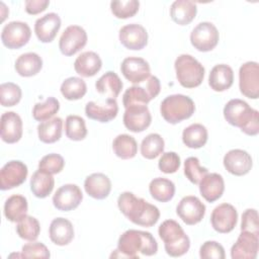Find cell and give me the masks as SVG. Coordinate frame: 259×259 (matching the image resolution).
<instances>
[{
  "mask_svg": "<svg viewBox=\"0 0 259 259\" xmlns=\"http://www.w3.org/2000/svg\"><path fill=\"white\" fill-rule=\"evenodd\" d=\"M117 206L126 219L141 227H152L160 218V210L156 205L130 191H124L118 196Z\"/></svg>",
  "mask_w": 259,
  "mask_h": 259,
  "instance_id": "6da1fadb",
  "label": "cell"
},
{
  "mask_svg": "<svg viewBox=\"0 0 259 259\" xmlns=\"http://www.w3.org/2000/svg\"><path fill=\"white\" fill-rule=\"evenodd\" d=\"M110 257L139 259L138 253L153 256L158 251V244L154 236L145 231L127 230L118 239L117 250Z\"/></svg>",
  "mask_w": 259,
  "mask_h": 259,
  "instance_id": "7a4b0ae2",
  "label": "cell"
},
{
  "mask_svg": "<svg viewBox=\"0 0 259 259\" xmlns=\"http://www.w3.org/2000/svg\"><path fill=\"white\" fill-rule=\"evenodd\" d=\"M225 119L248 136L259 133V112L242 99H231L224 107Z\"/></svg>",
  "mask_w": 259,
  "mask_h": 259,
  "instance_id": "3957f363",
  "label": "cell"
},
{
  "mask_svg": "<svg viewBox=\"0 0 259 259\" xmlns=\"http://www.w3.org/2000/svg\"><path fill=\"white\" fill-rule=\"evenodd\" d=\"M158 234L164 242L166 253L171 257H180L186 254L190 248L189 237L174 220L164 221L158 229Z\"/></svg>",
  "mask_w": 259,
  "mask_h": 259,
  "instance_id": "277c9868",
  "label": "cell"
},
{
  "mask_svg": "<svg viewBox=\"0 0 259 259\" xmlns=\"http://www.w3.org/2000/svg\"><path fill=\"white\" fill-rule=\"evenodd\" d=\"M195 110L193 100L183 94H172L167 96L160 105L162 117L171 124H176L188 119Z\"/></svg>",
  "mask_w": 259,
  "mask_h": 259,
  "instance_id": "5b68a950",
  "label": "cell"
},
{
  "mask_svg": "<svg viewBox=\"0 0 259 259\" xmlns=\"http://www.w3.org/2000/svg\"><path fill=\"white\" fill-rule=\"evenodd\" d=\"M176 78L184 88L199 86L204 78V67L192 56L180 55L174 63Z\"/></svg>",
  "mask_w": 259,
  "mask_h": 259,
  "instance_id": "8992f818",
  "label": "cell"
},
{
  "mask_svg": "<svg viewBox=\"0 0 259 259\" xmlns=\"http://www.w3.org/2000/svg\"><path fill=\"white\" fill-rule=\"evenodd\" d=\"M160 80L156 76H150L146 87L134 85L125 90L122 96L123 106L126 108L132 105H147L160 93Z\"/></svg>",
  "mask_w": 259,
  "mask_h": 259,
  "instance_id": "52a82bcc",
  "label": "cell"
},
{
  "mask_svg": "<svg viewBox=\"0 0 259 259\" xmlns=\"http://www.w3.org/2000/svg\"><path fill=\"white\" fill-rule=\"evenodd\" d=\"M218 28L208 21L198 23L190 33V42L199 52L212 51L219 44Z\"/></svg>",
  "mask_w": 259,
  "mask_h": 259,
  "instance_id": "ba28073f",
  "label": "cell"
},
{
  "mask_svg": "<svg viewBox=\"0 0 259 259\" xmlns=\"http://www.w3.org/2000/svg\"><path fill=\"white\" fill-rule=\"evenodd\" d=\"M31 36L30 27L26 22L11 21L4 25L1 32L2 44L10 49L16 50L25 46Z\"/></svg>",
  "mask_w": 259,
  "mask_h": 259,
  "instance_id": "9c48e42d",
  "label": "cell"
},
{
  "mask_svg": "<svg viewBox=\"0 0 259 259\" xmlns=\"http://www.w3.org/2000/svg\"><path fill=\"white\" fill-rule=\"evenodd\" d=\"M239 88L241 93L248 98L259 97V65L257 62H246L240 67Z\"/></svg>",
  "mask_w": 259,
  "mask_h": 259,
  "instance_id": "30bf717a",
  "label": "cell"
},
{
  "mask_svg": "<svg viewBox=\"0 0 259 259\" xmlns=\"http://www.w3.org/2000/svg\"><path fill=\"white\" fill-rule=\"evenodd\" d=\"M87 33L79 25H70L62 33L59 40L61 53L67 57L73 56L81 51L87 44Z\"/></svg>",
  "mask_w": 259,
  "mask_h": 259,
  "instance_id": "8fae6325",
  "label": "cell"
},
{
  "mask_svg": "<svg viewBox=\"0 0 259 259\" xmlns=\"http://www.w3.org/2000/svg\"><path fill=\"white\" fill-rule=\"evenodd\" d=\"M27 166L19 160L7 162L0 170V188L9 190L21 185L27 177Z\"/></svg>",
  "mask_w": 259,
  "mask_h": 259,
  "instance_id": "7c38bea8",
  "label": "cell"
},
{
  "mask_svg": "<svg viewBox=\"0 0 259 259\" xmlns=\"http://www.w3.org/2000/svg\"><path fill=\"white\" fill-rule=\"evenodd\" d=\"M176 213L182 222L188 226H193L201 222L205 214V205L201 200L193 195L184 196L176 206Z\"/></svg>",
  "mask_w": 259,
  "mask_h": 259,
  "instance_id": "4fadbf2b",
  "label": "cell"
},
{
  "mask_svg": "<svg viewBox=\"0 0 259 259\" xmlns=\"http://www.w3.org/2000/svg\"><path fill=\"white\" fill-rule=\"evenodd\" d=\"M238 221V212L230 203H222L215 206L210 215L211 227L221 234H227L234 230Z\"/></svg>",
  "mask_w": 259,
  "mask_h": 259,
  "instance_id": "5bb4252c",
  "label": "cell"
},
{
  "mask_svg": "<svg viewBox=\"0 0 259 259\" xmlns=\"http://www.w3.org/2000/svg\"><path fill=\"white\" fill-rule=\"evenodd\" d=\"M83 193L76 184H65L57 189L53 196L54 206L61 211H70L79 206Z\"/></svg>",
  "mask_w": 259,
  "mask_h": 259,
  "instance_id": "9a60e30c",
  "label": "cell"
},
{
  "mask_svg": "<svg viewBox=\"0 0 259 259\" xmlns=\"http://www.w3.org/2000/svg\"><path fill=\"white\" fill-rule=\"evenodd\" d=\"M120 71L123 77L133 84L145 82L151 76L149 63L143 58L139 57L125 58L120 65Z\"/></svg>",
  "mask_w": 259,
  "mask_h": 259,
  "instance_id": "2e32d148",
  "label": "cell"
},
{
  "mask_svg": "<svg viewBox=\"0 0 259 259\" xmlns=\"http://www.w3.org/2000/svg\"><path fill=\"white\" fill-rule=\"evenodd\" d=\"M152 121V115L147 105H132L125 108L123 124L133 133H141L147 130Z\"/></svg>",
  "mask_w": 259,
  "mask_h": 259,
  "instance_id": "e0dca14e",
  "label": "cell"
},
{
  "mask_svg": "<svg viewBox=\"0 0 259 259\" xmlns=\"http://www.w3.org/2000/svg\"><path fill=\"white\" fill-rule=\"evenodd\" d=\"M120 44L132 51H140L148 44L146 28L138 23H130L122 26L118 33Z\"/></svg>",
  "mask_w": 259,
  "mask_h": 259,
  "instance_id": "ac0fdd59",
  "label": "cell"
},
{
  "mask_svg": "<svg viewBox=\"0 0 259 259\" xmlns=\"http://www.w3.org/2000/svg\"><path fill=\"white\" fill-rule=\"evenodd\" d=\"M223 163L226 170L235 176H243L248 174L253 166V161L250 154L241 149L230 150L225 155Z\"/></svg>",
  "mask_w": 259,
  "mask_h": 259,
  "instance_id": "d6986e66",
  "label": "cell"
},
{
  "mask_svg": "<svg viewBox=\"0 0 259 259\" xmlns=\"http://www.w3.org/2000/svg\"><path fill=\"white\" fill-rule=\"evenodd\" d=\"M259 236L241 231L236 243L231 248L233 259H255L258 254Z\"/></svg>",
  "mask_w": 259,
  "mask_h": 259,
  "instance_id": "ffe728a7",
  "label": "cell"
},
{
  "mask_svg": "<svg viewBox=\"0 0 259 259\" xmlns=\"http://www.w3.org/2000/svg\"><path fill=\"white\" fill-rule=\"evenodd\" d=\"M118 105L115 99L107 98L104 102L89 101L85 106V114L87 117L99 122H108L116 117Z\"/></svg>",
  "mask_w": 259,
  "mask_h": 259,
  "instance_id": "44dd1931",
  "label": "cell"
},
{
  "mask_svg": "<svg viewBox=\"0 0 259 259\" xmlns=\"http://www.w3.org/2000/svg\"><path fill=\"white\" fill-rule=\"evenodd\" d=\"M61 27V18L55 12H50L38 19L34 23V32L41 42H51L56 37Z\"/></svg>",
  "mask_w": 259,
  "mask_h": 259,
  "instance_id": "7402d4cb",
  "label": "cell"
},
{
  "mask_svg": "<svg viewBox=\"0 0 259 259\" xmlns=\"http://www.w3.org/2000/svg\"><path fill=\"white\" fill-rule=\"evenodd\" d=\"M22 137V120L14 111L1 115V139L7 144H15Z\"/></svg>",
  "mask_w": 259,
  "mask_h": 259,
  "instance_id": "603a6c76",
  "label": "cell"
},
{
  "mask_svg": "<svg viewBox=\"0 0 259 259\" xmlns=\"http://www.w3.org/2000/svg\"><path fill=\"white\" fill-rule=\"evenodd\" d=\"M198 184L199 192L207 202L218 200L225 191L224 178L219 173H207Z\"/></svg>",
  "mask_w": 259,
  "mask_h": 259,
  "instance_id": "cb8c5ba5",
  "label": "cell"
},
{
  "mask_svg": "<svg viewBox=\"0 0 259 259\" xmlns=\"http://www.w3.org/2000/svg\"><path fill=\"white\" fill-rule=\"evenodd\" d=\"M49 236L51 241L58 246H66L74 239L72 223L65 218L54 219L50 225Z\"/></svg>",
  "mask_w": 259,
  "mask_h": 259,
  "instance_id": "d4e9b609",
  "label": "cell"
},
{
  "mask_svg": "<svg viewBox=\"0 0 259 259\" xmlns=\"http://www.w3.org/2000/svg\"><path fill=\"white\" fill-rule=\"evenodd\" d=\"M86 193L95 199L106 198L111 191V181L103 173H93L84 181Z\"/></svg>",
  "mask_w": 259,
  "mask_h": 259,
  "instance_id": "484cf974",
  "label": "cell"
},
{
  "mask_svg": "<svg viewBox=\"0 0 259 259\" xmlns=\"http://www.w3.org/2000/svg\"><path fill=\"white\" fill-rule=\"evenodd\" d=\"M234 82L233 69L226 64L215 65L208 76V84L213 91L223 92L228 90Z\"/></svg>",
  "mask_w": 259,
  "mask_h": 259,
  "instance_id": "4316f807",
  "label": "cell"
},
{
  "mask_svg": "<svg viewBox=\"0 0 259 259\" xmlns=\"http://www.w3.org/2000/svg\"><path fill=\"white\" fill-rule=\"evenodd\" d=\"M102 67V61L95 52H84L77 57L74 62V69L82 77H92L96 75Z\"/></svg>",
  "mask_w": 259,
  "mask_h": 259,
  "instance_id": "83f0119b",
  "label": "cell"
},
{
  "mask_svg": "<svg viewBox=\"0 0 259 259\" xmlns=\"http://www.w3.org/2000/svg\"><path fill=\"white\" fill-rule=\"evenodd\" d=\"M197 7L193 1L177 0L170 7V16L172 20L179 25L189 24L196 16Z\"/></svg>",
  "mask_w": 259,
  "mask_h": 259,
  "instance_id": "f1b7e54d",
  "label": "cell"
},
{
  "mask_svg": "<svg viewBox=\"0 0 259 259\" xmlns=\"http://www.w3.org/2000/svg\"><path fill=\"white\" fill-rule=\"evenodd\" d=\"M55 186L53 174L38 169L30 178V190L34 196L38 198H46L51 194Z\"/></svg>",
  "mask_w": 259,
  "mask_h": 259,
  "instance_id": "f546056e",
  "label": "cell"
},
{
  "mask_svg": "<svg viewBox=\"0 0 259 259\" xmlns=\"http://www.w3.org/2000/svg\"><path fill=\"white\" fill-rule=\"evenodd\" d=\"M122 86L123 84L120 78L116 73L112 71H108L103 74L95 83V88L97 92L111 99H115L119 95Z\"/></svg>",
  "mask_w": 259,
  "mask_h": 259,
  "instance_id": "4dcf8cb0",
  "label": "cell"
},
{
  "mask_svg": "<svg viewBox=\"0 0 259 259\" xmlns=\"http://www.w3.org/2000/svg\"><path fill=\"white\" fill-rule=\"evenodd\" d=\"M42 68V60L35 53L20 55L15 61V70L22 77H32Z\"/></svg>",
  "mask_w": 259,
  "mask_h": 259,
  "instance_id": "1f68e13d",
  "label": "cell"
},
{
  "mask_svg": "<svg viewBox=\"0 0 259 259\" xmlns=\"http://www.w3.org/2000/svg\"><path fill=\"white\" fill-rule=\"evenodd\" d=\"M63 120L61 117H53L41 121L37 125V135L39 141L45 144H53L58 142L62 136Z\"/></svg>",
  "mask_w": 259,
  "mask_h": 259,
  "instance_id": "d6a6232c",
  "label": "cell"
},
{
  "mask_svg": "<svg viewBox=\"0 0 259 259\" xmlns=\"http://www.w3.org/2000/svg\"><path fill=\"white\" fill-rule=\"evenodd\" d=\"M27 209L28 204L26 198L20 194H13L5 201L4 215L8 221L16 223L26 215Z\"/></svg>",
  "mask_w": 259,
  "mask_h": 259,
  "instance_id": "836d02e7",
  "label": "cell"
},
{
  "mask_svg": "<svg viewBox=\"0 0 259 259\" xmlns=\"http://www.w3.org/2000/svg\"><path fill=\"white\" fill-rule=\"evenodd\" d=\"M207 137V130L204 125L192 123L183 130L182 142L190 149H199L206 144Z\"/></svg>",
  "mask_w": 259,
  "mask_h": 259,
  "instance_id": "e575fe53",
  "label": "cell"
},
{
  "mask_svg": "<svg viewBox=\"0 0 259 259\" xmlns=\"http://www.w3.org/2000/svg\"><path fill=\"white\" fill-rule=\"evenodd\" d=\"M149 191L151 196L157 201L167 202L171 200L175 194V185L167 178L157 177L150 182Z\"/></svg>",
  "mask_w": 259,
  "mask_h": 259,
  "instance_id": "d590c367",
  "label": "cell"
},
{
  "mask_svg": "<svg viewBox=\"0 0 259 259\" xmlns=\"http://www.w3.org/2000/svg\"><path fill=\"white\" fill-rule=\"evenodd\" d=\"M112 149L118 158L127 160L137 155L138 144L134 137L126 134H121L113 140Z\"/></svg>",
  "mask_w": 259,
  "mask_h": 259,
  "instance_id": "8d00e7d4",
  "label": "cell"
},
{
  "mask_svg": "<svg viewBox=\"0 0 259 259\" xmlns=\"http://www.w3.org/2000/svg\"><path fill=\"white\" fill-rule=\"evenodd\" d=\"M61 93L68 100L81 99L87 92V86L83 79L79 77H69L61 85Z\"/></svg>",
  "mask_w": 259,
  "mask_h": 259,
  "instance_id": "74e56055",
  "label": "cell"
},
{
  "mask_svg": "<svg viewBox=\"0 0 259 259\" xmlns=\"http://www.w3.org/2000/svg\"><path fill=\"white\" fill-rule=\"evenodd\" d=\"M165 142L159 134H150L141 143V154L144 158L152 160L163 153Z\"/></svg>",
  "mask_w": 259,
  "mask_h": 259,
  "instance_id": "f35d334b",
  "label": "cell"
},
{
  "mask_svg": "<svg viewBox=\"0 0 259 259\" xmlns=\"http://www.w3.org/2000/svg\"><path fill=\"white\" fill-rule=\"evenodd\" d=\"M16 232L21 239L33 242L39 235L40 226L35 218L26 214L23 219L17 222Z\"/></svg>",
  "mask_w": 259,
  "mask_h": 259,
  "instance_id": "ab89813d",
  "label": "cell"
},
{
  "mask_svg": "<svg viewBox=\"0 0 259 259\" xmlns=\"http://www.w3.org/2000/svg\"><path fill=\"white\" fill-rule=\"evenodd\" d=\"M65 133L72 141H82L87 136L85 120L79 115H68L65 121Z\"/></svg>",
  "mask_w": 259,
  "mask_h": 259,
  "instance_id": "60d3db41",
  "label": "cell"
},
{
  "mask_svg": "<svg viewBox=\"0 0 259 259\" xmlns=\"http://www.w3.org/2000/svg\"><path fill=\"white\" fill-rule=\"evenodd\" d=\"M60 109V102L55 97H48L45 102L35 103L32 116L37 121H45L53 117Z\"/></svg>",
  "mask_w": 259,
  "mask_h": 259,
  "instance_id": "b9f144b4",
  "label": "cell"
},
{
  "mask_svg": "<svg viewBox=\"0 0 259 259\" xmlns=\"http://www.w3.org/2000/svg\"><path fill=\"white\" fill-rule=\"evenodd\" d=\"M22 96L20 87L12 82L2 83L0 85V102L4 107H11L16 105Z\"/></svg>",
  "mask_w": 259,
  "mask_h": 259,
  "instance_id": "7bdbcfd3",
  "label": "cell"
},
{
  "mask_svg": "<svg viewBox=\"0 0 259 259\" xmlns=\"http://www.w3.org/2000/svg\"><path fill=\"white\" fill-rule=\"evenodd\" d=\"M140 2L137 0H126V1H111L110 10L112 14L120 19H126L133 17L139 11Z\"/></svg>",
  "mask_w": 259,
  "mask_h": 259,
  "instance_id": "ee69618b",
  "label": "cell"
},
{
  "mask_svg": "<svg viewBox=\"0 0 259 259\" xmlns=\"http://www.w3.org/2000/svg\"><path fill=\"white\" fill-rule=\"evenodd\" d=\"M208 173L205 167H201L196 157H188L184 161V175L193 184H198L200 180Z\"/></svg>",
  "mask_w": 259,
  "mask_h": 259,
  "instance_id": "f6af8a7d",
  "label": "cell"
},
{
  "mask_svg": "<svg viewBox=\"0 0 259 259\" xmlns=\"http://www.w3.org/2000/svg\"><path fill=\"white\" fill-rule=\"evenodd\" d=\"M64 166H65L64 158L61 155L56 153H52L44 156L38 163V169L45 170L51 174L60 173L64 169Z\"/></svg>",
  "mask_w": 259,
  "mask_h": 259,
  "instance_id": "bcb514c9",
  "label": "cell"
},
{
  "mask_svg": "<svg viewBox=\"0 0 259 259\" xmlns=\"http://www.w3.org/2000/svg\"><path fill=\"white\" fill-rule=\"evenodd\" d=\"M158 167L165 174L175 173L180 167V157L175 152L163 153L159 159Z\"/></svg>",
  "mask_w": 259,
  "mask_h": 259,
  "instance_id": "7dc6e473",
  "label": "cell"
},
{
  "mask_svg": "<svg viewBox=\"0 0 259 259\" xmlns=\"http://www.w3.org/2000/svg\"><path fill=\"white\" fill-rule=\"evenodd\" d=\"M199 256L202 259H224L226 254L221 244L215 241H206L199 249Z\"/></svg>",
  "mask_w": 259,
  "mask_h": 259,
  "instance_id": "c3c4849f",
  "label": "cell"
},
{
  "mask_svg": "<svg viewBox=\"0 0 259 259\" xmlns=\"http://www.w3.org/2000/svg\"><path fill=\"white\" fill-rule=\"evenodd\" d=\"M21 255L23 258H50L51 253L47 246L40 242L28 243L22 246Z\"/></svg>",
  "mask_w": 259,
  "mask_h": 259,
  "instance_id": "681fc988",
  "label": "cell"
},
{
  "mask_svg": "<svg viewBox=\"0 0 259 259\" xmlns=\"http://www.w3.org/2000/svg\"><path fill=\"white\" fill-rule=\"evenodd\" d=\"M241 231L250 232L259 236V222L258 212L255 208H248L242 214Z\"/></svg>",
  "mask_w": 259,
  "mask_h": 259,
  "instance_id": "f907efd6",
  "label": "cell"
},
{
  "mask_svg": "<svg viewBox=\"0 0 259 259\" xmlns=\"http://www.w3.org/2000/svg\"><path fill=\"white\" fill-rule=\"evenodd\" d=\"M49 5H50L49 0H26L25 11L28 14L35 15L45 11Z\"/></svg>",
  "mask_w": 259,
  "mask_h": 259,
  "instance_id": "816d5d0a",
  "label": "cell"
}]
</instances>
